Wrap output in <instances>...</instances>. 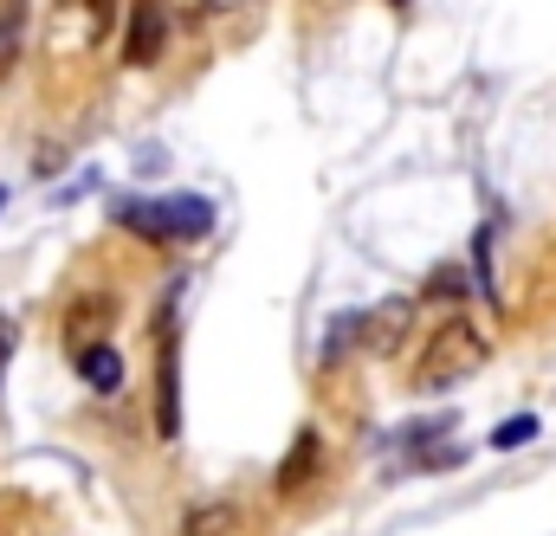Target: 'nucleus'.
<instances>
[{"label": "nucleus", "instance_id": "4468645a", "mask_svg": "<svg viewBox=\"0 0 556 536\" xmlns=\"http://www.w3.org/2000/svg\"><path fill=\"white\" fill-rule=\"evenodd\" d=\"M525 439H538V413H511V420L492 433V446H498V452H511V446H525Z\"/></svg>", "mask_w": 556, "mask_h": 536}, {"label": "nucleus", "instance_id": "f257e3e1", "mask_svg": "<svg viewBox=\"0 0 556 536\" xmlns=\"http://www.w3.org/2000/svg\"><path fill=\"white\" fill-rule=\"evenodd\" d=\"M111 220L124 233H137L142 246H181V240H201L214 227V207L201 194H168V201H111Z\"/></svg>", "mask_w": 556, "mask_h": 536}, {"label": "nucleus", "instance_id": "dca6fc26", "mask_svg": "<svg viewBox=\"0 0 556 536\" xmlns=\"http://www.w3.org/2000/svg\"><path fill=\"white\" fill-rule=\"evenodd\" d=\"M13 349H20V330H13V317H0V395H7V362H13Z\"/></svg>", "mask_w": 556, "mask_h": 536}, {"label": "nucleus", "instance_id": "2eb2a0df", "mask_svg": "<svg viewBox=\"0 0 556 536\" xmlns=\"http://www.w3.org/2000/svg\"><path fill=\"white\" fill-rule=\"evenodd\" d=\"M201 7H207V13H214V20H227V26H253V20H260V7H266V0H201Z\"/></svg>", "mask_w": 556, "mask_h": 536}, {"label": "nucleus", "instance_id": "0eeeda50", "mask_svg": "<svg viewBox=\"0 0 556 536\" xmlns=\"http://www.w3.org/2000/svg\"><path fill=\"white\" fill-rule=\"evenodd\" d=\"M162 46H168L162 7H155V0H137V7H130V33H124V65H155Z\"/></svg>", "mask_w": 556, "mask_h": 536}, {"label": "nucleus", "instance_id": "9b49d317", "mask_svg": "<svg viewBox=\"0 0 556 536\" xmlns=\"http://www.w3.org/2000/svg\"><path fill=\"white\" fill-rule=\"evenodd\" d=\"M181 536H240V511L233 505H194Z\"/></svg>", "mask_w": 556, "mask_h": 536}, {"label": "nucleus", "instance_id": "39448f33", "mask_svg": "<svg viewBox=\"0 0 556 536\" xmlns=\"http://www.w3.org/2000/svg\"><path fill=\"white\" fill-rule=\"evenodd\" d=\"M155 349H162V362H155V426L175 439V426H181V369H175V343H168V310L155 317Z\"/></svg>", "mask_w": 556, "mask_h": 536}, {"label": "nucleus", "instance_id": "20e7f679", "mask_svg": "<svg viewBox=\"0 0 556 536\" xmlns=\"http://www.w3.org/2000/svg\"><path fill=\"white\" fill-rule=\"evenodd\" d=\"M415 330V297H382L376 310H356V349L369 356H395Z\"/></svg>", "mask_w": 556, "mask_h": 536}, {"label": "nucleus", "instance_id": "7ed1b4c3", "mask_svg": "<svg viewBox=\"0 0 556 536\" xmlns=\"http://www.w3.org/2000/svg\"><path fill=\"white\" fill-rule=\"evenodd\" d=\"M117 26V0H52V20H46V46L59 59H85L111 39Z\"/></svg>", "mask_w": 556, "mask_h": 536}, {"label": "nucleus", "instance_id": "9d476101", "mask_svg": "<svg viewBox=\"0 0 556 536\" xmlns=\"http://www.w3.org/2000/svg\"><path fill=\"white\" fill-rule=\"evenodd\" d=\"M20 39H26V0H0V78L20 65Z\"/></svg>", "mask_w": 556, "mask_h": 536}, {"label": "nucleus", "instance_id": "1a4fd4ad", "mask_svg": "<svg viewBox=\"0 0 556 536\" xmlns=\"http://www.w3.org/2000/svg\"><path fill=\"white\" fill-rule=\"evenodd\" d=\"M72 362H78V375H85L98 395H117V388H124V349H117V343H91V349H78Z\"/></svg>", "mask_w": 556, "mask_h": 536}, {"label": "nucleus", "instance_id": "6e6552de", "mask_svg": "<svg viewBox=\"0 0 556 536\" xmlns=\"http://www.w3.org/2000/svg\"><path fill=\"white\" fill-rule=\"evenodd\" d=\"M317 465H324V439H317V426H298V439H291V452H285V465H278V498H291V492H304L311 478H317Z\"/></svg>", "mask_w": 556, "mask_h": 536}, {"label": "nucleus", "instance_id": "f03ea898", "mask_svg": "<svg viewBox=\"0 0 556 536\" xmlns=\"http://www.w3.org/2000/svg\"><path fill=\"white\" fill-rule=\"evenodd\" d=\"M485 336L466 323V317H446L440 330H433V343L420 349L415 362V388L420 395H433V388H453V382H466V375H479L485 369Z\"/></svg>", "mask_w": 556, "mask_h": 536}, {"label": "nucleus", "instance_id": "423d86ee", "mask_svg": "<svg viewBox=\"0 0 556 536\" xmlns=\"http://www.w3.org/2000/svg\"><path fill=\"white\" fill-rule=\"evenodd\" d=\"M111 317H117V297H111V291H85V297L65 310V349L78 356V349H91V343H111V336H104Z\"/></svg>", "mask_w": 556, "mask_h": 536}, {"label": "nucleus", "instance_id": "f8f14e48", "mask_svg": "<svg viewBox=\"0 0 556 536\" xmlns=\"http://www.w3.org/2000/svg\"><path fill=\"white\" fill-rule=\"evenodd\" d=\"M427 297H433V304H466V297H472V284H466V271H459V266H433Z\"/></svg>", "mask_w": 556, "mask_h": 536}, {"label": "nucleus", "instance_id": "ddd939ff", "mask_svg": "<svg viewBox=\"0 0 556 536\" xmlns=\"http://www.w3.org/2000/svg\"><path fill=\"white\" fill-rule=\"evenodd\" d=\"M350 349H356V310H343V317L324 330V369H330V362H343Z\"/></svg>", "mask_w": 556, "mask_h": 536}, {"label": "nucleus", "instance_id": "f3484780", "mask_svg": "<svg viewBox=\"0 0 556 536\" xmlns=\"http://www.w3.org/2000/svg\"><path fill=\"white\" fill-rule=\"evenodd\" d=\"M395 7H408V0H395Z\"/></svg>", "mask_w": 556, "mask_h": 536}]
</instances>
